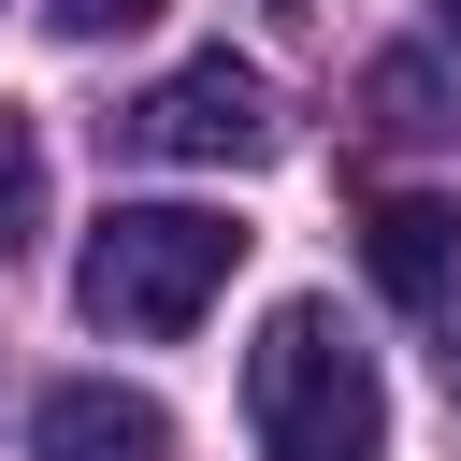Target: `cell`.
<instances>
[{"label":"cell","mask_w":461,"mask_h":461,"mask_svg":"<svg viewBox=\"0 0 461 461\" xmlns=\"http://www.w3.org/2000/svg\"><path fill=\"white\" fill-rule=\"evenodd\" d=\"M245 432L259 461H389V389L331 331V303H274L245 346Z\"/></svg>","instance_id":"6da1fadb"},{"label":"cell","mask_w":461,"mask_h":461,"mask_svg":"<svg viewBox=\"0 0 461 461\" xmlns=\"http://www.w3.org/2000/svg\"><path fill=\"white\" fill-rule=\"evenodd\" d=\"M230 259H245L230 216H202V202H115V216L86 230V259H72V303H86L101 331H130V346H173V331L230 288Z\"/></svg>","instance_id":"7a4b0ae2"},{"label":"cell","mask_w":461,"mask_h":461,"mask_svg":"<svg viewBox=\"0 0 461 461\" xmlns=\"http://www.w3.org/2000/svg\"><path fill=\"white\" fill-rule=\"evenodd\" d=\"M130 144L144 158H259L274 144V86L245 72V58H187V72H158L144 101H130Z\"/></svg>","instance_id":"3957f363"},{"label":"cell","mask_w":461,"mask_h":461,"mask_svg":"<svg viewBox=\"0 0 461 461\" xmlns=\"http://www.w3.org/2000/svg\"><path fill=\"white\" fill-rule=\"evenodd\" d=\"M360 259H375V288H389L403 317H432V303L461 288V202H432V187H389V202L360 216Z\"/></svg>","instance_id":"277c9868"},{"label":"cell","mask_w":461,"mask_h":461,"mask_svg":"<svg viewBox=\"0 0 461 461\" xmlns=\"http://www.w3.org/2000/svg\"><path fill=\"white\" fill-rule=\"evenodd\" d=\"M158 447H173V418L115 375H72V389L29 403V461H158Z\"/></svg>","instance_id":"5b68a950"},{"label":"cell","mask_w":461,"mask_h":461,"mask_svg":"<svg viewBox=\"0 0 461 461\" xmlns=\"http://www.w3.org/2000/svg\"><path fill=\"white\" fill-rule=\"evenodd\" d=\"M43 230V144H29V115L0 101V259Z\"/></svg>","instance_id":"8992f818"},{"label":"cell","mask_w":461,"mask_h":461,"mask_svg":"<svg viewBox=\"0 0 461 461\" xmlns=\"http://www.w3.org/2000/svg\"><path fill=\"white\" fill-rule=\"evenodd\" d=\"M375 115H389V130H461V115H447V86H432L418 58H375Z\"/></svg>","instance_id":"52a82bcc"},{"label":"cell","mask_w":461,"mask_h":461,"mask_svg":"<svg viewBox=\"0 0 461 461\" xmlns=\"http://www.w3.org/2000/svg\"><path fill=\"white\" fill-rule=\"evenodd\" d=\"M43 14H58V29H72V43H115V29H144V14H158V0H43Z\"/></svg>","instance_id":"ba28073f"},{"label":"cell","mask_w":461,"mask_h":461,"mask_svg":"<svg viewBox=\"0 0 461 461\" xmlns=\"http://www.w3.org/2000/svg\"><path fill=\"white\" fill-rule=\"evenodd\" d=\"M432 317H447V403H461V288H447V303H432Z\"/></svg>","instance_id":"9c48e42d"},{"label":"cell","mask_w":461,"mask_h":461,"mask_svg":"<svg viewBox=\"0 0 461 461\" xmlns=\"http://www.w3.org/2000/svg\"><path fill=\"white\" fill-rule=\"evenodd\" d=\"M432 29H447V58H461V0H432Z\"/></svg>","instance_id":"30bf717a"}]
</instances>
